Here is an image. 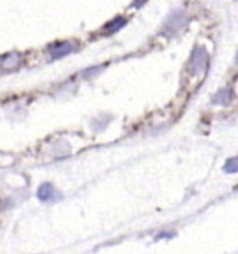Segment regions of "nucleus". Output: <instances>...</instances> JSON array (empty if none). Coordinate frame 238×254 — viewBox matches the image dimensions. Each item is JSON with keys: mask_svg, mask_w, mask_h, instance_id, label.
I'll return each instance as SVG.
<instances>
[{"mask_svg": "<svg viewBox=\"0 0 238 254\" xmlns=\"http://www.w3.org/2000/svg\"><path fill=\"white\" fill-rule=\"evenodd\" d=\"M224 171L226 173H238V157H230L224 162Z\"/></svg>", "mask_w": 238, "mask_h": 254, "instance_id": "6e6552de", "label": "nucleus"}, {"mask_svg": "<svg viewBox=\"0 0 238 254\" xmlns=\"http://www.w3.org/2000/svg\"><path fill=\"white\" fill-rule=\"evenodd\" d=\"M72 50H74V42H51L50 46H48V51H50V55L53 60L64 59L69 53H72Z\"/></svg>", "mask_w": 238, "mask_h": 254, "instance_id": "f03ea898", "label": "nucleus"}, {"mask_svg": "<svg viewBox=\"0 0 238 254\" xmlns=\"http://www.w3.org/2000/svg\"><path fill=\"white\" fill-rule=\"evenodd\" d=\"M21 62H23L21 53L11 51V53H7V55H4L0 59V67L4 69V71H14L16 67H20Z\"/></svg>", "mask_w": 238, "mask_h": 254, "instance_id": "20e7f679", "label": "nucleus"}, {"mask_svg": "<svg viewBox=\"0 0 238 254\" xmlns=\"http://www.w3.org/2000/svg\"><path fill=\"white\" fill-rule=\"evenodd\" d=\"M102 69H104V65H94V67L85 69V71H83V78H92V76H96L97 72H101Z\"/></svg>", "mask_w": 238, "mask_h": 254, "instance_id": "1a4fd4ad", "label": "nucleus"}, {"mask_svg": "<svg viewBox=\"0 0 238 254\" xmlns=\"http://www.w3.org/2000/svg\"><path fill=\"white\" fill-rule=\"evenodd\" d=\"M37 198L41 199V201H55V198H60V194H57V190H55L53 184L44 182V184L39 186Z\"/></svg>", "mask_w": 238, "mask_h": 254, "instance_id": "39448f33", "label": "nucleus"}, {"mask_svg": "<svg viewBox=\"0 0 238 254\" xmlns=\"http://www.w3.org/2000/svg\"><path fill=\"white\" fill-rule=\"evenodd\" d=\"M231 97H233V92H231L230 89H221L212 97V102H213V104H222V106H226V104H230V102H231Z\"/></svg>", "mask_w": 238, "mask_h": 254, "instance_id": "423d86ee", "label": "nucleus"}, {"mask_svg": "<svg viewBox=\"0 0 238 254\" xmlns=\"http://www.w3.org/2000/svg\"><path fill=\"white\" fill-rule=\"evenodd\" d=\"M173 233L171 231H166V233H159L157 237H155V240H161V238H171Z\"/></svg>", "mask_w": 238, "mask_h": 254, "instance_id": "9d476101", "label": "nucleus"}, {"mask_svg": "<svg viewBox=\"0 0 238 254\" xmlns=\"http://www.w3.org/2000/svg\"><path fill=\"white\" fill-rule=\"evenodd\" d=\"M126 25H127V20H126V18L117 16V18H113L111 21H108V23H106L104 30L108 32V34H113V32H118L120 29H124Z\"/></svg>", "mask_w": 238, "mask_h": 254, "instance_id": "0eeeda50", "label": "nucleus"}, {"mask_svg": "<svg viewBox=\"0 0 238 254\" xmlns=\"http://www.w3.org/2000/svg\"><path fill=\"white\" fill-rule=\"evenodd\" d=\"M185 25V16L182 11H175V13L170 16V20H168V23L164 25V30H166V34H170V32H180V30L184 29Z\"/></svg>", "mask_w": 238, "mask_h": 254, "instance_id": "7ed1b4c3", "label": "nucleus"}, {"mask_svg": "<svg viewBox=\"0 0 238 254\" xmlns=\"http://www.w3.org/2000/svg\"><path fill=\"white\" fill-rule=\"evenodd\" d=\"M146 0H136V2H134V7H139V5L141 4H145Z\"/></svg>", "mask_w": 238, "mask_h": 254, "instance_id": "9b49d317", "label": "nucleus"}, {"mask_svg": "<svg viewBox=\"0 0 238 254\" xmlns=\"http://www.w3.org/2000/svg\"><path fill=\"white\" fill-rule=\"evenodd\" d=\"M208 51L205 48H196L192 51L191 60H189V72L191 74H201L206 69V65H208Z\"/></svg>", "mask_w": 238, "mask_h": 254, "instance_id": "f257e3e1", "label": "nucleus"}]
</instances>
